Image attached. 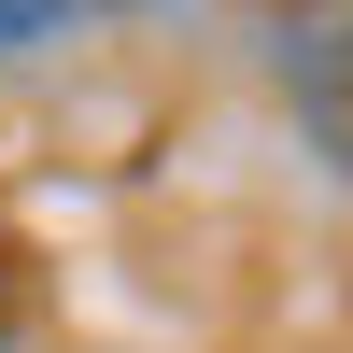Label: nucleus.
<instances>
[{"label":"nucleus","mask_w":353,"mask_h":353,"mask_svg":"<svg viewBox=\"0 0 353 353\" xmlns=\"http://www.w3.org/2000/svg\"><path fill=\"white\" fill-rule=\"evenodd\" d=\"M85 0H0V57H28V43H57Z\"/></svg>","instance_id":"nucleus-1"}]
</instances>
